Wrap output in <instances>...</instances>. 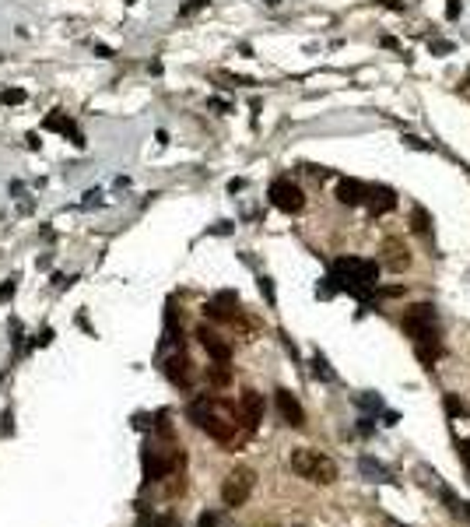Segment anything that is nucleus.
<instances>
[{
	"label": "nucleus",
	"mask_w": 470,
	"mask_h": 527,
	"mask_svg": "<svg viewBox=\"0 0 470 527\" xmlns=\"http://www.w3.org/2000/svg\"><path fill=\"white\" fill-rule=\"evenodd\" d=\"M187 415L196 429H204L207 436H214V439H221V443H228V439L235 436V408L225 405V401H218V398H200V401H193L187 408Z\"/></svg>",
	"instance_id": "f257e3e1"
},
{
	"label": "nucleus",
	"mask_w": 470,
	"mask_h": 527,
	"mask_svg": "<svg viewBox=\"0 0 470 527\" xmlns=\"http://www.w3.org/2000/svg\"><path fill=\"white\" fill-rule=\"evenodd\" d=\"M376 278H379V264L376 260H362V257H341L334 260V278L341 289H348L351 296L365 299L369 289H376Z\"/></svg>",
	"instance_id": "f03ea898"
},
{
	"label": "nucleus",
	"mask_w": 470,
	"mask_h": 527,
	"mask_svg": "<svg viewBox=\"0 0 470 527\" xmlns=\"http://www.w3.org/2000/svg\"><path fill=\"white\" fill-rule=\"evenodd\" d=\"M404 330L414 337V348H418V355H421V362L425 366H432L435 362V310L428 306V303H418V306H411V313L404 316Z\"/></svg>",
	"instance_id": "7ed1b4c3"
},
{
	"label": "nucleus",
	"mask_w": 470,
	"mask_h": 527,
	"mask_svg": "<svg viewBox=\"0 0 470 527\" xmlns=\"http://www.w3.org/2000/svg\"><path fill=\"white\" fill-rule=\"evenodd\" d=\"M291 471L305 482H316V485H334L337 482V464L319 453V450H309V446H298L291 450Z\"/></svg>",
	"instance_id": "20e7f679"
},
{
	"label": "nucleus",
	"mask_w": 470,
	"mask_h": 527,
	"mask_svg": "<svg viewBox=\"0 0 470 527\" xmlns=\"http://www.w3.org/2000/svg\"><path fill=\"white\" fill-rule=\"evenodd\" d=\"M253 485H257V475H253L249 468L228 471V478H225V485H221V503H225L228 510L246 506V499L253 496Z\"/></svg>",
	"instance_id": "39448f33"
},
{
	"label": "nucleus",
	"mask_w": 470,
	"mask_h": 527,
	"mask_svg": "<svg viewBox=\"0 0 470 527\" xmlns=\"http://www.w3.org/2000/svg\"><path fill=\"white\" fill-rule=\"evenodd\" d=\"M271 204L278 211H284V214H298V211L305 208V194L291 180H274L271 183Z\"/></svg>",
	"instance_id": "423d86ee"
},
{
	"label": "nucleus",
	"mask_w": 470,
	"mask_h": 527,
	"mask_svg": "<svg viewBox=\"0 0 470 527\" xmlns=\"http://www.w3.org/2000/svg\"><path fill=\"white\" fill-rule=\"evenodd\" d=\"M42 127H46V130H57V134H64L71 144L85 148V137H81V130H78V123H74L71 116H64V112H49V116L42 120Z\"/></svg>",
	"instance_id": "0eeeda50"
},
{
	"label": "nucleus",
	"mask_w": 470,
	"mask_h": 527,
	"mask_svg": "<svg viewBox=\"0 0 470 527\" xmlns=\"http://www.w3.org/2000/svg\"><path fill=\"white\" fill-rule=\"evenodd\" d=\"M239 415H242V422H246L249 429H257V425L264 422V398H260L257 390H242V398H239Z\"/></svg>",
	"instance_id": "6e6552de"
},
{
	"label": "nucleus",
	"mask_w": 470,
	"mask_h": 527,
	"mask_svg": "<svg viewBox=\"0 0 470 527\" xmlns=\"http://www.w3.org/2000/svg\"><path fill=\"white\" fill-rule=\"evenodd\" d=\"M196 337H200V344H204V352L214 359V362H228L232 359V348H228V341H221L211 327H200L196 330Z\"/></svg>",
	"instance_id": "1a4fd4ad"
},
{
	"label": "nucleus",
	"mask_w": 470,
	"mask_h": 527,
	"mask_svg": "<svg viewBox=\"0 0 470 527\" xmlns=\"http://www.w3.org/2000/svg\"><path fill=\"white\" fill-rule=\"evenodd\" d=\"M165 376L176 383V387H189L193 383V366H189V359L180 352V355H169V362H165Z\"/></svg>",
	"instance_id": "9d476101"
},
{
	"label": "nucleus",
	"mask_w": 470,
	"mask_h": 527,
	"mask_svg": "<svg viewBox=\"0 0 470 527\" xmlns=\"http://www.w3.org/2000/svg\"><path fill=\"white\" fill-rule=\"evenodd\" d=\"M278 412H281V419L288 425H305V412H302V405H298V398L291 394V390H278Z\"/></svg>",
	"instance_id": "9b49d317"
},
{
	"label": "nucleus",
	"mask_w": 470,
	"mask_h": 527,
	"mask_svg": "<svg viewBox=\"0 0 470 527\" xmlns=\"http://www.w3.org/2000/svg\"><path fill=\"white\" fill-rule=\"evenodd\" d=\"M365 204L372 214H386L396 208V194L389 187H365Z\"/></svg>",
	"instance_id": "f8f14e48"
},
{
	"label": "nucleus",
	"mask_w": 470,
	"mask_h": 527,
	"mask_svg": "<svg viewBox=\"0 0 470 527\" xmlns=\"http://www.w3.org/2000/svg\"><path fill=\"white\" fill-rule=\"evenodd\" d=\"M337 201L348 204V208L365 204V183H358V180H341V183H337Z\"/></svg>",
	"instance_id": "ddd939ff"
},
{
	"label": "nucleus",
	"mask_w": 470,
	"mask_h": 527,
	"mask_svg": "<svg viewBox=\"0 0 470 527\" xmlns=\"http://www.w3.org/2000/svg\"><path fill=\"white\" fill-rule=\"evenodd\" d=\"M165 471H169V461H162L155 450H148L144 453V478L148 482H158V478H165Z\"/></svg>",
	"instance_id": "4468645a"
},
{
	"label": "nucleus",
	"mask_w": 470,
	"mask_h": 527,
	"mask_svg": "<svg viewBox=\"0 0 470 527\" xmlns=\"http://www.w3.org/2000/svg\"><path fill=\"white\" fill-rule=\"evenodd\" d=\"M386 253H389L386 264H389L393 271H404V267L411 264V257H407V250H400V243H386Z\"/></svg>",
	"instance_id": "2eb2a0df"
},
{
	"label": "nucleus",
	"mask_w": 470,
	"mask_h": 527,
	"mask_svg": "<svg viewBox=\"0 0 470 527\" xmlns=\"http://www.w3.org/2000/svg\"><path fill=\"white\" fill-rule=\"evenodd\" d=\"M207 380H211L214 387H225V383H228V362H214V366L207 369Z\"/></svg>",
	"instance_id": "dca6fc26"
},
{
	"label": "nucleus",
	"mask_w": 470,
	"mask_h": 527,
	"mask_svg": "<svg viewBox=\"0 0 470 527\" xmlns=\"http://www.w3.org/2000/svg\"><path fill=\"white\" fill-rule=\"evenodd\" d=\"M0 103L4 105H21L25 103V88H7V92H0Z\"/></svg>",
	"instance_id": "f3484780"
},
{
	"label": "nucleus",
	"mask_w": 470,
	"mask_h": 527,
	"mask_svg": "<svg viewBox=\"0 0 470 527\" xmlns=\"http://www.w3.org/2000/svg\"><path fill=\"white\" fill-rule=\"evenodd\" d=\"M428 225H432V221H428V211L414 208V232H421V236H425V232H428Z\"/></svg>",
	"instance_id": "a211bd4d"
},
{
	"label": "nucleus",
	"mask_w": 470,
	"mask_h": 527,
	"mask_svg": "<svg viewBox=\"0 0 470 527\" xmlns=\"http://www.w3.org/2000/svg\"><path fill=\"white\" fill-rule=\"evenodd\" d=\"M362 471H369V475H376L379 482H386V478H389V475H386V468H382V464H372L369 457L362 461Z\"/></svg>",
	"instance_id": "6ab92c4d"
},
{
	"label": "nucleus",
	"mask_w": 470,
	"mask_h": 527,
	"mask_svg": "<svg viewBox=\"0 0 470 527\" xmlns=\"http://www.w3.org/2000/svg\"><path fill=\"white\" fill-rule=\"evenodd\" d=\"M204 7H207V0H189V4L180 7V18H189V14H196V11H204Z\"/></svg>",
	"instance_id": "aec40b11"
},
{
	"label": "nucleus",
	"mask_w": 470,
	"mask_h": 527,
	"mask_svg": "<svg viewBox=\"0 0 470 527\" xmlns=\"http://www.w3.org/2000/svg\"><path fill=\"white\" fill-rule=\"evenodd\" d=\"M446 412L457 419V415H467V408H464V401H457V398H446Z\"/></svg>",
	"instance_id": "412c9836"
},
{
	"label": "nucleus",
	"mask_w": 470,
	"mask_h": 527,
	"mask_svg": "<svg viewBox=\"0 0 470 527\" xmlns=\"http://www.w3.org/2000/svg\"><path fill=\"white\" fill-rule=\"evenodd\" d=\"M260 292H264V296L274 303V285H271V278H260Z\"/></svg>",
	"instance_id": "4be33fe9"
},
{
	"label": "nucleus",
	"mask_w": 470,
	"mask_h": 527,
	"mask_svg": "<svg viewBox=\"0 0 470 527\" xmlns=\"http://www.w3.org/2000/svg\"><path fill=\"white\" fill-rule=\"evenodd\" d=\"M457 14H460V0H450L446 4V18H457Z\"/></svg>",
	"instance_id": "5701e85b"
},
{
	"label": "nucleus",
	"mask_w": 470,
	"mask_h": 527,
	"mask_svg": "<svg viewBox=\"0 0 470 527\" xmlns=\"http://www.w3.org/2000/svg\"><path fill=\"white\" fill-rule=\"evenodd\" d=\"M14 282H18V278H11V282L0 289V299H11V296H14Z\"/></svg>",
	"instance_id": "b1692460"
},
{
	"label": "nucleus",
	"mask_w": 470,
	"mask_h": 527,
	"mask_svg": "<svg viewBox=\"0 0 470 527\" xmlns=\"http://www.w3.org/2000/svg\"><path fill=\"white\" fill-rule=\"evenodd\" d=\"M460 457H464V464L470 468V439H464V443H460Z\"/></svg>",
	"instance_id": "393cba45"
},
{
	"label": "nucleus",
	"mask_w": 470,
	"mask_h": 527,
	"mask_svg": "<svg viewBox=\"0 0 470 527\" xmlns=\"http://www.w3.org/2000/svg\"><path fill=\"white\" fill-rule=\"evenodd\" d=\"M200 527H218V517H214V514H204V517H200Z\"/></svg>",
	"instance_id": "a878e982"
},
{
	"label": "nucleus",
	"mask_w": 470,
	"mask_h": 527,
	"mask_svg": "<svg viewBox=\"0 0 470 527\" xmlns=\"http://www.w3.org/2000/svg\"><path fill=\"white\" fill-rule=\"evenodd\" d=\"M382 7H389V11H404V4H396V0H379Z\"/></svg>",
	"instance_id": "bb28decb"
}]
</instances>
